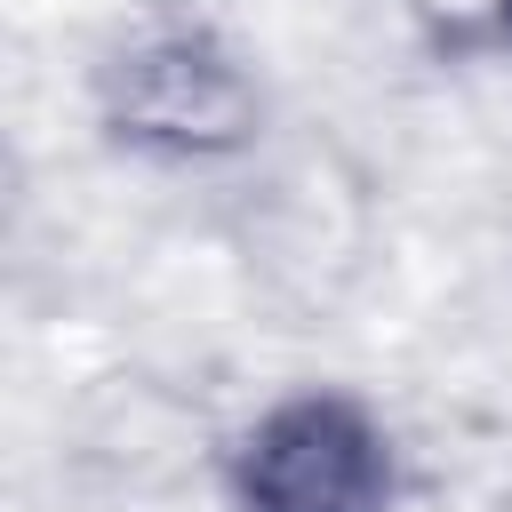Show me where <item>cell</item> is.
<instances>
[{"mask_svg": "<svg viewBox=\"0 0 512 512\" xmlns=\"http://www.w3.org/2000/svg\"><path fill=\"white\" fill-rule=\"evenodd\" d=\"M240 512H392V440L344 392L280 400L232 456Z\"/></svg>", "mask_w": 512, "mask_h": 512, "instance_id": "1", "label": "cell"}]
</instances>
